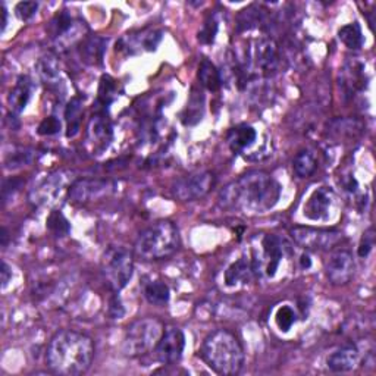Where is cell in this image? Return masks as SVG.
Instances as JSON below:
<instances>
[{
  "instance_id": "obj_1",
  "label": "cell",
  "mask_w": 376,
  "mask_h": 376,
  "mask_svg": "<svg viewBox=\"0 0 376 376\" xmlns=\"http://www.w3.org/2000/svg\"><path fill=\"white\" fill-rule=\"evenodd\" d=\"M281 197V185L263 171H251L229 182L219 194L224 209L244 214H266Z\"/></svg>"
},
{
  "instance_id": "obj_2",
  "label": "cell",
  "mask_w": 376,
  "mask_h": 376,
  "mask_svg": "<svg viewBox=\"0 0 376 376\" xmlns=\"http://www.w3.org/2000/svg\"><path fill=\"white\" fill-rule=\"evenodd\" d=\"M94 359L93 340L73 329H62L46 350V365L56 375L78 376L85 373Z\"/></svg>"
},
{
  "instance_id": "obj_3",
  "label": "cell",
  "mask_w": 376,
  "mask_h": 376,
  "mask_svg": "<svg viewBox=\"0 0 376 376\" xmlns=\"http://www.w3.org/2000/svg\"><path fill=\"white\" fill-rule=\"evenodd\" d=\"M202 357L218 375L234 376L243 369L244 350L239 338L228 329H218L204 340Z\"/></svg>"
},
{
  "instance_id": "obj_4",
  "label": "cell",
  "mask_w": 376,
  "mask_h": 376,
  "mask_svg": "<svg viewBox=\"0 0 376 376\" xmlns=\"http://www.w3.org/2000/svg\"><path fill=\"white\" fill-rule=\"evenodd\" d=\"M179 241L178 226L172 221H157L141 231L134 251L143 261H162L178 250Z\"/></svg>"
},
{
  "instance_id": "obj_5",
  "label": "cell",
  "mask_w": 376,
  "mask_h": 376,
  "mask_svg": "<svg viewBox=\"0 0 376 376\" xmlns=\"http://www.w3.org/2000/svg\"><path fill=\"white\" fill-rule=\"evenodd\" d=\"M163 331V323L156 318H143L132 322L124 335V355L128 357H141L147 355L156 348Z\"/></svg>"
},
{
  "instance_id": "obj_6",
  "label": "cell",
  "mask_w": 376,
  "mask_h": 376,
  "mask_svg": "<svg viewBox=\"0 0 376 376\" xmlns=\"http://www.w3.org/2000/svg\"><path fill=\"white\" fill-rule=\"evenodd\" d=\"M102 273L113 293L124 290L134 273V256L124 246H109L102 257Z\"/></svg>"
},
{
  "instance_id": "obj_7",
  "label": "cell",
  "mask_w": 376,
  "mask_h": 376,
  "mask_svg": "<svg viewBox=\"0 0 376 376\" xmlns=\"http://www.w3.org/2000/svg\"><path fill=\"white\" fill-rule=\"evenodd\" d=\"M287 246L275 234L262 235L258 240V249L251 253V261L256 275H263L268 279L275 278L282 261L286 257Z\"/></svg>"
},
{
  "instance_id": "obj_8",
  "label": "cell",
  "mask_w": 376,
  "mask_h": 376,
  "mask_svg": "<svg viewBox=\"0 0 376 376\" xmlns=\"http://www.w3.org/2000/svg\"><path fill=\"white\" fill-rule=\"evenodd\" d=\"M291 237L294 241L306 250L319 251L334 249L341 237V232L335 229H320L310 226H296L291 229Z\"/></svg>"
},
{
  "instance_id": "obj_9",
  "label": "cell",
  "mask_w": 376,
  "mask_h": 376,
  "mask_svg": "<svg viewBox=\"0 0 376 376\" xmlns=\"http://www.w3.org/2000/svg\"><path fill=\"white\" fill-rule=\"evenodd\" d=\"M214 184L215 177L212 172H194L179 178L172 187V193L181 202H194L204 197Z\"/></svg>"
},
{
  "instance_id": "obj_10",
  "label": "cell",
  "mask_w": 376,
  "mask_h": 376,
  "mask_svg": "<svg viewBox=\"0 0 376 376\" xmlns=\"http://www.w3.org/2000/svg\"><path fill=\"white\" fill-rule=\"evenodd\" d=\"M116 192V182L103 178L78 179L69 187V199L75 203H87L99 200Z\"/></svg>"
},
{
  "instance_id": "obj_11",
  "label": "cell",
  "mask_w": 376,
  "mask_h": 376,
  "mask_svg": "<svg viewBox=\"0 0 376 376\" xmlns=\"http://www.w3.org/2000/svg\"><path fill=\"white\" fill-rule=\"evenodd\" d=\"M335 192L331 187H319L312 192L303 207V215L310 221H328L334 214Z\"/></svg>"
},
{
  "instance_id": "obj_12",
  "label": "cell",
  "mask_w": 376,
  "mask_h": 376,
  "mask_svg": "<svg viewBox=\"0 0 376 376\" xmlns=\"http://www.w3.org/2000/svg\"><path fill=\"white\" fill-rule=\"evenodd\" d=\"M185 348V335L177 326H167L153 350L157 362L163 365H174L181 357Z\"/></svg>"
},
{
  "instance_id": "obj_13",
  "label": "cell",
  "mask_w": 376,
  "mask_h": 376,
  "mask_svg": "<svg viewBox=\"0 0 376 376\" xmlns=\"http://www.w3.org/2000/svg\"><path fill=\"white\" fill-rule=\"evenodd\" d=\"M325 271L333 286H345L355 275V258H352V254L348 250H337L329 256Z\"/></svg>"
},
{
  "instance_id": "obj_14",
  "label": "cell",
  "mask_w": 376,
  "mask_h": 376,
  "mask_svg": "<svg viewBox=\"0 0 376 376\" xmlns=\"http://www.w3.org/2000/svg\"><path fill=\"white\" fill-rule=\"evenodd\" d=\"M65 184H66V174L62 171L46 177L30 193L31 203L37 206H46L56 202V199L61 197L63 192Z\"/></svg>"
},
{
  "instance_id": "obj_15",
  "label": "cell",
  "mask_w": 376,
  "mask_h": 376,
  "mask_svg": "<svg viewBox=\"0 0 376 376\" xmlns=\"http://www.w3.org/2000/svg\"><path fill=\"white\" fill-rule=\"evenodd\" d=\"M112 138H113V130L109 118L105 113L94 115L90 120L87 128V141L88 145L93 146L91 152L99 155L100 152L109 147Z\"/></svg>"
},
{
  "instance_id": "obj_16",
  "label": "cell",
  "mask_w": 376,
  "mask_h": 376,
  "mask_svg": "<svg viewBox=\"0 0 376 376\" xmlns=\"http://www.w3.org/2000/svg\"><path fill=\"white\" fill-rule=\"evenodd\" d=\"M251 62L256 69L265 75H271L279 63L278 47L271 38H261L256 41L254 51L251 52Z\"/></svg>"
},
{
  "instance_id": "obj_17",
  "label": "cell",
  "mask_w": 376,
  "mask_h": 376,
  "mask_svg": "<svg viewBox=\"0 0 376 376\" xmlns=\"http://www.w3.org/2000/svg\"><path fill=\"white\" fill-rule=\"evenodd\" d=\"M162 40V31H141L138 34H128L120 40L121 49H125L128 53L135 52H153Z\"/></svg>"
},
{
  "instance_id": "obj_18",
  "label": "cell",
  "mask_w": 376,
  "mask_h": 376,
  "mask_svg": "<svg viewBox=\"0 0 376 376\" xmlns=\"http://www.w3.org/2000/svg\"><path fill=\"white\" fill-rule=\"evenodd\" d=\"M360 355L355 345H344L328 356L326 366L331 372L345 373L351 372L359 365Z\"/></svg>"
},
{
  "instance_id": "obj_19",
  "label": "cell",
  "mask_w": 376,
  "mask_h": 376,
  "mask_svg": "<svg viewBox=\"0 0 376 376\" xmlns=\"http://www.w3.org/2000/svg\"><path fill=\"white\" fill-rule=\"evenodd\" d=\"M254 276L256 272H254L251 256H243L226 268L224 279L228 287H239L241 284H249Z\"/></svg>"
},
{
  "instance_id": "obj_20",
  "label": "cell",
  "mask_w": 376,
  "mask_h": 376,
  "mask_svg": "<svg viewBox=\"0 0 376 376\" xmlns=\"http://www.w3.org/2000/svg\"><path fill=\"white\" fill-rule=\"evenodd\" d=\"M228 146L234 153H243L250 149L257 140V131L247 124L237 125L228 132Z\"/></svg>"
},
{
  "instance_id": "obj_21",
  "label": "cell",
  "mask_w": 376,
  "mask_h": 376,
  "mask_svg": "<svg viewBox=\"0 0 376 376\" xmlns=\"http://www.w3.org/2000/svg\"><path fill=\"white\" fill-rule=\"evenodd\" d=\"M31 96H33V81L27 75L19 77L15 87L9 93L8 98L9 108L12 109V112L21 113L27 108Z\"/></svg>"
},
{
  "instance_id": "obj_22",
  "label": "cell",
  "mask_w": 376,
  "mask_h": 376,
  "mask_svg": "<svg viewBox=\"0 0 376 376\" xmlns=\"http://www.w3.org/2000/svg\"><path fill=\"white\" fill-rule=\"evenodd\" d=\"M108 40L99 36H91L81 41L80 55L87 65H100L103 62Z\"/></svg>"
},
{
  "instance_id": "obj_23",
  "label": "cell",
  "mask_w": 376,
  "mask_h": 376,
  "mask_svg": "<svg viewBox=\"0 0 376 376\" xmlns=\"http://www.w3.org/2000/svg\"><path fill=\"white\" fill-rule=\"evenodd\" d=\"M365 65L360 63L359 61H352L345 63L344 66V80H343V87L348 96H351L352 93H356L357 90H362L365 87Z\"/></svg>"
},
{
  "instance_id": "obj_24",
  "label": "cell",
  "mask_w": 376,
  "mask_h": 376,
  "mask_svg": "<svg viewBox=\"0 0 376 376\" xmlns=\"http://www.w3.org/2000/svg\"><path fill=\"white\" fill-rule=\"evenodd\" d=\"M81 118H83V100L80 98L70 99L65 109V121H66V137L74 138L81 130Z\"/></svg>"
},
{
  "instance_id": "obj_25",
  "label": "cell",
  "mask_w": 376,
  "mask_h": 376,
  "mask_svg": "<svg viewBox=\"0 0 376 376\" xmlns=\"http://www.w3.org/2000/svg\"><path fill=\"white\" fill-rule=\"evenodd\" d=\"M197 77H199L200 84L209 91H218L221 88L222 80H221L219 70L209 59H203L200 62Z\"/></svg>"
},
{
  "instance_id": "obj_26",
  "label": "cell",
  "mask_w": 376,
  "mask_h": 376,
  "mask_svg": "<svg viewBox=\"0 0 376 376\" xmlns=\"http://www.w3.org/2000/svg\"><path fill=\"white\" fill-rule=\"evenodd\" d=\"M293 169L297 177L309 178L318 169V162L315 155L310 150H301L296 155L293 162Z\"/></svg>"
},
{
  "instance_id": "obj_27",
  "label": "cell",
  "mask_w": 376,
  "mask_h": 376,
  "mask_svg": "<svg viewBox=\"0 0 376 376\" xmlns=\"http://www.w3.org/2000/svg\"><path fill=\"white\" fill-rule=\"evenodd\" d=\"M145 297L150 304L162 308L169 301V287L162 281H150L145 286Z\"/></svg>"
},
{
  "instance_id": "obj_28",
  "label": "cell",
  "mask_w": 376,
  "mask_h": 376,
  "mask_svg": "<svg viewBox=\"0 0 376 376\" xmlns=\"http://www.w3.org/2000/svg\"><path fill=\"white\" fill-rule=\"evenodd\" d=\"M338 38L344 46H347L351 51H359L365 43L362 28L357 22L347 24V26L341 27L338 30Z\"/></svg>"
},
{
  "instance_id": "obj_29",
  "label": "cell",
  "mask_w": 376,
  "mask_h": 376,
  "mask_svg": "<svg viewBox=\"0 0 376 376\" xmlns=\"http://www.w3.org/2000/svg\"><path fill=\"white\" fill-rule=\"evenodd\" d=\"M296 322H297V313L294 312L291 306L288 304L281 306V308L276 310L275 323L279 328V331L288 333Z\"/></svg>"
},
{
  "instance_id": "obj_30",
  "label": "cell",
  "mask_w": 376,
  "mask_h": 376,
  "mask_svg": "<svg viewBox=\"0 0 376 376\" xmlns=\"http://www.w3.org/2000/svg\"><path fill=\"white\" fill-rule=\"evenodd\" d=\"M33 160V152L28 149H18L5 157V168L6 169H18L26 167Z\"/></svg>"
},
{
  "instance_id": "obj_31",
  "label": "cell",
  "mask_w": 376,
  "mask_h": 376,
  "mask_svg": "<svg viewBox=\"0 0 376 376\" xmlns=\"http://www.w3.org/2000/svg\"><path fill=\"white\" fill-rule=\"evenodd\" d=\"M116 84L109 75H103L100 80V88H99V102L103 108L109 106L115 98H116Z\"/></svg>"
},
{
  "instance_id": "obj_32",
  "label": "cell",
  "mask_w": 376,
  "mask_h": 376,
  "mask_svg": "<svg viewBox=\"0 0 376 376\" xmlns=\"http://www.w3.org/2000/svg\"><path fill=\"white\" fill-rule=\"evenodd\" d=\"M218 28H219V24H218V19L215 16H209L203 27L199 33V41L202 44H212L215 41V37L218 34Z\"/></svg>"
},
{
  "instance_id": "obj_33",
  "label": "cell",
  "mask_w": 376,
  "mask_h": 376,
  "mask_svg": "<svg viewBox=\"0 0 376 376\" xmlns=\"http://www.w3.org/2000/svg\"><path fill=\"white\" fill-rule=\"evenodd\" d=\"M47 228H49L52 232H55L56 235H66L69 232V224L66 221V218L61 214V212L55 210L47 218Z\"/></svg>"
},
{
  "instance_id": "obj_34",
  "label": "cell",
  "mask_w": 376,
  "mask_h": 376,
  "mask_svg": "<svg viewBox=\"0 0 376 376\" xmlns=\"http://www.w3.org/2000/svg\"><path fill=\"white\" fill-rule=\"evenodd\" d=\"M38 11L37 2H19L15 6V14L22 21H30L33 16H36Z\"/></svg>"
},
{
  "instance_id": "obj_35",
  "label": "cell",
  "mask_w": 376,
  "mask_h": 376,
  "mask_svg": "<svg viewBox=\"0 0 376 376\" xmlns=\"http://www.w3.org/2000/svg\"><path fill=\"white\" fill-rule=\"evenodd\" d=\"M61 131V122L56 116H47L38 125L40 135H53Z\"/></svg>"
},
{
  "instance_id": "obj_36",
  "label": "cell",
  "mask_w": 376,
  "mask_h": 376,
  "mask_svg": "<svg viewBox=\"0 0 376 376\" xmlns=\"http://www.w3.org/2000/svg\"><path fill=\"white\" fill-rule=\"evenodd\" d=\"M38 69H40V74L44 80H55L59 75L56 63L52 61V58L41 59L38 63Z\"/></svg>"
},
{
  "instance_id": "obj_37",
  "label": "cell",
  "mask_w": 376,
  "mask_h": 376,
  "mask_svg": "<svg viewBox=\"0 0 376 376\" xmlns=\"http://www.w3.org/2000/svg\"><path fill=\"white\" fill-rule=\"evenodd\" d=\"M24 184L22 179L18 178H9L4 182V188H2V197H4V204H6L9 200L14 199L15 193L19 190V187Z\"/></svg>"
},
{
  "instance_id": "obj_38",
  "label": "cell",
  "mask_w": 376,
  "mask_h": 376,
  "mask_svg": "<svg viewBox=\"0 0 376 376\" xmlns=\"http://www.w3.org/2000/svg\"><path fill=\"white\" fill-rule=\"evenodd\" d=\"M373 244H375V235H373V229H367L365 234H363V237L360 240V244H359V256L360 257H367L369 253L372 251L373 249Z\"/></svg>"
},
{
  "instance_id": "obj_39",
  "label": "cell",
  "mask_w": 376,
  "mask_h": 376,
  "mask_svg": "<svg viewBox=\"0 0 376 376\" xmlns=\"http://www.w3.org/2000/svg\"><path fill=\"white\" fill-rule=\"evenodd\" d=\"M109 313L113 319H121L124 316V309H122V304L116 296L110 300V308H109Z\"/></svg>"
},
{
  "instance_id": "obj_40",
  "label": "cell",
  "mask_w": 376,
  "mask_h": 376,
  "mask_svg": "<svg viewBox=\"0 0 376 376\" xmlns=\"http://www.w3.org/2000/svg\"><path fill=\"white\" fill-rule=\"evenodd\" d=\"M0 273H2V290H6L9 282L12 281V269L5 261L2 262V269H0Z\"/></svg>"
},
{
  "instance_id": "obj_41",
  "label": "cell",
  "mask_w": 376,
  "mask_h": 376,
  "mask_svg": "<svg viewBox=\"0 0 376 376\" xmlns=\"http://www.w3.org/2000/svg\"><path fill=\"white\" fill-rule=\"evenodd\" d=\"M300 265H301V268L304 271H308V269L312 268V258H310V256L308 253H303L300 256Z\"/></svg>"
},
{
  "instance_id": "obj_42",
  "label": "cell",
  "mask_w": 376,
  "mask_h": 376,
  "mask_svg": "<svg viewBox=\"0 0 376 376\" xmlns=\"http://www.w3.org/2000/svg\"><path fill=\"white\" fill-rule=\"evenodd\" d=\"M0 12H2V31H5V28L8 26V11H6V6L4 4L0 5Z\"/></svg>"
},
{
  "instance_id": "obj_43",
  "label": "cell",
  "mask_w": 376,
  "mask_h": 376,
  "mask_svg": "<svg viewBox=\"0 0 376 376\" xmlns=\"http://www.w3.org/2000/svg\"><path fill=\"white\" fill-rule=\"evenodd\" d=\"M6 241H8V231L6 228H2V246L6 247Z\"/></svg>"
}]
</instances>
